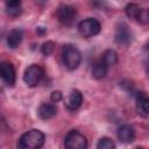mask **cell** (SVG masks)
<instances>
[{"mask_svg":"<svg viewBox=\"0 0 149 149\" xmlns=\"http://www.w3.org/2000/svg\"><path fill=\"white\" fill-rule=\"evenodd\" d=\"M0 76L7 85H9V86L14 85V83H15V70H14V66L10 63L2 62L0 64Z\"/></svg>","mask_w":149,"mask_h":149,"instance_id":"9","label":"cell"},{"mask_svg":"<svg viewBox=\"0 0 149 149\" xmlns=\"http://www.w3.org/2000/svg\"><path fill=\"white\" fill-rule=\"evenodd\" d=\"M97 148L98 149H114L115 143L109 137H101L99 142L97 143Z\"/></svg>","mask_w":149,"mask_h":149,"instance_id":"18","label":"cell"},{"mask_svg":"<svg viewBox=\"0 0 149 149\" xmlns=\"http://www.w3.org/2000/svg\"><path fill=\"white\" fill-rule=\"evenodd\" d=\"M22 12L21 8V3L20 2H14V3H9L7 5V13L10 16H19Z\"/></svg>","mask_w":149,"mask_h":149,"instance_id":"19","label":"cell"},{"mask_svg":"<svg viewBox=\"0 0 149 149\" xmlns=\"http://www.w3.org/2000/svg\"><path fill=\"white\" fill-rule=\"evenodd\" d=\"M56 15H57V19H58V21L61 23L69 26V24H71L74 21L76 16H77V10L72 6L63 5V6L58 7Z\"/></svg>","mask_w":149,"mask_h":149,"instance_id":"6","label":"cell"},{"mask_svg":"<svg viewBox=\"0 0 149 149\" xmlns=\"http://www.w3.org/2000/svg\"><path fill=\"white\" fill-rule=\"evenodd\" d=\"M107 71H108V65L101 59V61H98L93 64L92 66V77L94 79H102L106 77L107 74Z\"/></svg>","mask_w":149,"mask_h":149,"instance_id":"13","label":"cell"},{"mask_svg":"<svg viewBox=\"0 0 149 149\" xmlns=\"http://www.w3.org/2000/svg\"><path fill=\"white\" fill-rule=\"evenodd\" d=\"M62 92L61 91H54L52 93H51V100L54 101V102H58V101H61L62 100Z\"/></svg>","mask_w":149,"mask_h":149,"instance_id":"21","label":"cell"},{"mask_svg":"<svg viewBox=\"0 0 149 149\" xmlns=\"http://www.w3.org/2000/svg\"><path fill=\"white\" fill-rule=\"evenodd\" d=\"M114 40L120 45H128L133 40V34L129 27L126 23H121L118 26L114 35Z\"/></svg>","mask_w":149,"mask_h":149,"instance_id":"7","label":"cell"},{"mask_svg":"<svg viewBox=\"0 0 149 149\" xmlns=\"http://www.w3.org/2000/svg\"><path fill=\"white\" fill-rule=\"evenodd\" d=\"M101 24L98 20L93 17H87L78 23V31L83 37H92L100 33Z\"/></svg>","mask_w":149,"mask_h":149,"instance_id":"3","label":"cell"},{"mask_svg":"<svg viewBox=\"0 0 149 149\" xmlns=\"http://www.w3.org/2000/svg\"><path fill=\"white\" fill-rule=\"evenodd\" d=\"M22 41V31L20 29H13L7 35V44L10 49H15Z\"/></svg>","mask_w":149,"mask_h":149,"instance_id":"14","label":"cell"},{"mask_svg":"<svg viewBox=\"0 0 149 149\" xmlns=\"http://www.w3.org/2000/svg\"><path fill=\"white\" fill-rule=\"evenodd\" d=\"M54 49H55V43H54L52 41H47V42H44V43L42 44V47H41V52H42L44 56H49L50 54H52Z\"/></svg>","mask_w":149,"mask_h":149,"instance_id":"20","label":"cell"},{"mask_svg":"<svg viewBox=\"0 0 149 149\" xmlns=\"http://www.w3.org/2000/svg\"><path fill=\"white\" fill-rule=\"evenodd\" d=\"M118 139L123 143H130L135 139V129L132 125H122L118 129Z\"/></svg>","mask_w":149,"mask_h":149,"instance_id":"10","label":"cell"},{"mask_svg":"<svg viewBox=\"0 0 149 149\" xmlns=\"http://www.w3.org/2000/svg\"><path fill=\"white\" fill-rule=\"evenodd\" d=\"M83 102V94L80 93L79 90H72L68 100L65 101V107L69 111H76L77 108L80 107Z\"/></svg>","mask_w":149,"mask_h":149,"instance_id":"11","label":"cell"},{"mask_svg":"<svg viewBox=\"0 0 149 149\" xmlns=\"http://www.w3.org/2000/svg\"><path fill=\"white\" fill-rule=\"evenodd\" d=\"M136 21L141 24L149 23V8H141L136 15Z\"/></svg>","mask_w":149,"mask_h":149,"instance_id":"17","label":"cell"},{"mask_svg":"<svg viewBox=\"0 0 149 149\" xmlns=\"http://www.w3.org/2000/svg\"><path fill=\"white\" fill-rule=\"evenodd\" d=\"M44 77V70L41 65L38 64H31L29 65L23 74V81L29 86V87H34L36 86L42 78Z\"/></svg>","mask_w":149,"mask_h":149,"instance_id":"4","label":"cell"},{"mask_svg":"<svg viewBox=\"0 0 149 149\" xmlns=\"http://www.w3.org/2000/svg\"><path fill=\"white\" fill-rule=\"evenodd\" d=\"M44 133L38 129H31L23 133L19 140L17 147L21 149H36L44 144Z\"/></svg>","mask_w":149,"mask_h":149,"instance_id":"1","label":"cell"},{"mask_svg":"<svg viewBox=\"0 0 149 149\" xmlns=\"http://www.w3.org/2000/svg\"><path fill=\"white\" fill-rule=\"evenodd\" d=\"M64 146L68 149H85L87 147V140L80 132L73 129L66 134Z\"/></svg>","mask_w":149,"mask_h":149,"instance_id":"5","label":"cell"},{"mask_svg":"<svg viewBox=\"0 0 149 149\" xmlns=\"http://www.w3.org/2000/svg\"><path fill=\"white\" fill-rule=\"evenodd\" d=\"M102 61H104L108 66L114 65V64L118 62V54H116L114 50L108 49V50H106V51L104 52V55H102Z\"/></svg>","mask_w":149,"mask_h":149,"instance_id":"15","label":"cell"},{"mask_svg":"<svg viewBox=\"0 0 149 149\" xmlns=\"http://www.w3.org/2000/svg\"><path fill=\"white\" fill-rule=\"evenodd\" d=\"M62 58L64 65L69 70H74L81 62V52L73 44H65L62 49Z\"/></svg>","mask_w":149,"mask_h":149,"instance_id":"2","label":"cell"},{"mask_svg":"<svg viewBox=\"0 0 149 149\" xmlns=\"http://www.w3.org/2000/svg\"><path fill=\"white\" fill-rule=\"evenodd\" d=\"M6 5H9V3H14V2H20V0H5Z\"/></svg>","mask_w":149,"mask_h":149,"instance_id":"22","label":"cell"},{"mask_svg":"<svg viewBox=\"0 0 149 149\" xmlns=\"http://www.w3.org/2000/svg\"><path fill=\"white\" fill-rule=\"evenodd\" d=\"M136 99V111L143 118H149V97L143 92L135 93Z\"/></svg>","mask_w":149,"mask_h":149,"instance_id":"8","label":"cell"},{"mask_svg":"<svg viewBox=\"0 0 149 149\" xmlns=\"http://www.w3.org/2000/svg\"><path fill=\"white\" fill-rule=\"evenodd\" d=\"M37 114L43 120H49L57 114V107L50 102H43L37 108Z\"/></svg>","mask_w":149,"mask_h":149,"instance_id":"12","label":"cell"},{"mask_svg":"<svg viewBox=\"0 0 149 149\" xmlns=\"http://www.w3.org/2000/svg\"><path fill=\"white\" fill-rule=\"evenodd\" d=\"M140 6L137 3H128L125 8V12H126V15L130 19H136V15L137 13L140 12Z\"/></svg>","mask_w":149,"mask_h":149,"instance_id":"16","label":"cell"}]
</instances>
